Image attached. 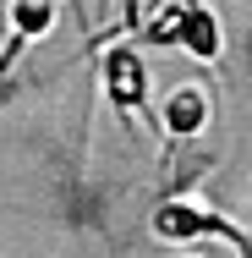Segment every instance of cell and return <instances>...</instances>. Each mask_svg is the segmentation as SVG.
Here are the masks:
<instances>
[{"mask_svg": "<svg viewBox=\"0 0 252 258\" xmlns=\"http://www.w3.org/2000/svg\"><path fill=\"white\" fill-rule=\"evenodd\" d=\"M143 39L148 44H181V50L198 55V60H219V22L198 0H164L159 17L143 28Z\"/></svg>", "mask_w": 252, "mask_h": 258, "instance_id": "obj_1", "label": "cell"}, {"mask_svg": "<svg viewBox=\"0 0 252 258\" xmlns=\"http://www.w3.org/2000/svg\"><path fill=\"white\" fill-rule=\"evenodd\" d=\"M153 236H164V242H187V236H219V242H230L241 258H252V231L230 225V220H225V214H214V209L181 204V198H170V204L153 209Z\"/></svg>", "mask_w": 252, "mask_h": 258, "instance_id": "obj_2", "label": "cell"}, {"mask_svg": "<svg viewBox=\"0 0 252 258\" xmlns=\"http://www.w3.org/2000/svg\"><path fill=\"white\" fill-rule=\"evenodd\" d=\"M104 99L115 104L126 121H137L148 110V60L137 50L115 44V50L104 55Z\"/></svg>", "mask_w": 252, "mask_h": 258, "instance_id": "obj_3", "label": "cell"}, {"mask_svg": "<svg viewBox=\"0 0 252 258\" xmlns=\"http://www.w3.org/2000/svg\"><path fill=\"white\" fill-rule=\"evenodd\" d=\"M164 132L170 138H181V143H192L203 126H208V88H176L170 99H164Z\"/></svg>", "mask_w": 252, "mask_h": 258, "instance_id": "obj_4", "label": "cell"}]
</instances>
